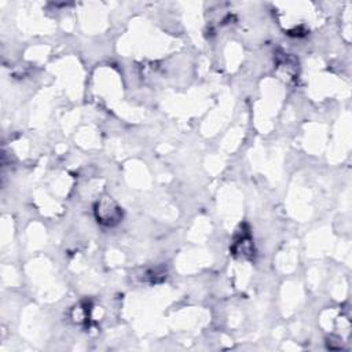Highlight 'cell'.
Listing matches in <instances>:
<instances>
[{
	"mask_svg": "<svg viewBox=\"0 0 352 352\" xmlns=\"http://www.w3.org/2000/svg\"><path fill=\"white\" fill-rule=\"evenodd\" d=\"M95 216L100 224L111 227L121 220L122 210L111 198L106 197L95 204Z\"/></svg>",
	"mask_w": 352,
	"mask_h": 352,
	"instance_id": "obj_1",
	"label": "cell"
}]
</instances>
